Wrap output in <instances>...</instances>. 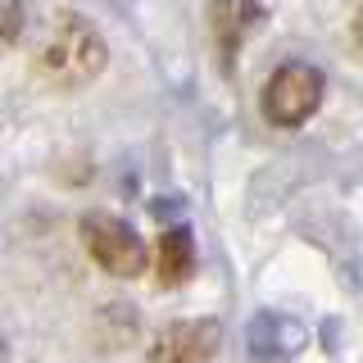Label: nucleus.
Returning <instances> with one entry per match:
<instances>
[{
  "label": "nucleus",
  "instance_id": "6e6552de",
  "mask_svg": "<svg viewBox=\"0 0 363 363\" xmlns=\"http://www.w3.org/2000/svg\"><path fill=\"white\" fill-rule=\"evenodd\" d=\"M0 359H5V345H0Z\"/></svg>",
  "mask_w": 363,
  "mask_h": 363
},
{
  "label": "nucleus",
  "instance_id": "20e7f679",
  "mask_svg": "<svg viewBox=\"0 0 363 363\" xmlns=\"http://www.w3.org/2000/svg\"><path fill=\"white\" fill-rule=\"evenodd\" d=\"M209 23H213V41H218L223 64L232 68L236 50L245 45V37L264 23V5L259 0H213L209 5Z\"/></svg>",
  "mask_w": 363,
  "mask_h": 363
},
{
  "label": "nucleus",
  "instance_id": "0eeeda50",
  "mask_svg": "<svg viewBox=\"0 0 363 363\" xmlns=\"http://www.w3.org/2000/svg\"><path fill=\"white\" fill-rule=\"evenodd\" d=\"M354 41L363 45V5H359V14H354Z\"/></svg>",
  "mask_w": 363,
  "mask_h": 363
},
{
  "label": "nucleus",
  "instance_id": "f03ea898",
  "mask_svg": "<svg viewBox=\"0 0 363 363\" xmlns=\"http://www.w3.org/2000/svg\"><path fill=\"white\" fill-rule=\"evenodd\" d=\"M323 96H327V77L304 60H286V64L272 68V77L264 82V96L259 100H264V118L272 128L295 132L318 113Z\"/></svg>",
  "mask_w": 363,
  "mask_h": 363
},
{
  "label": "nucleus",
  "instance_id": "7ed1b4c3",
  "mask_svg": "<svg viewBox=\"0 0 363 363\" xmlns=\"http://www.w3.org/2000/svg\"><path fill=\"white\" fill-rule=\"evenodd\" d=\"M82 241L109 277H141L145 272V241L136 236L132 223L113 218V213H86L82 218Z\"/></svg>",
  "mask_w": 363,
  "mask_h": 363
},
{
  "label": "nucleus",
  "instance_id": "f257e3e1",
  "mask_svg": "<svg viewBox=\"0 0 363 363\" xmlns=\"http://www.w3.org/2000/svg\"><path fill=\"white\" fill-rule=\"evenodd\" d=\"M41 73L60 86H82L105 68V41L100 32L91 28L86 18L77 14H60L45 32V45H41Z\"/></svg>",
  "mask_w": 363,
  "mask_h": 363
},
{
  "label": "nucleus",
  "instance_id": "423d86ee",
  "mask_svg": "<svg viewBox=\"0 0 363 363\" xmlns=\"http://www.w3.org/2000/svg\"><path fill=\"white\" fill-rule=\"evenodd\" d=\"M196 272V241H191L186 227L159 236V281L164 286H182V281Z\"/></svg>",
  "mask_w": 363,
  "mask_h": 363
},
{
  "label": "nucleus",
  "instance_id": "39448f33",
  "mask_svg": "<svg viewBox=\"0 0 363 363\" xmlns=\"http://www.w3.org/2000/svg\"><path fill=\"white\" fill-rule=\"evenodd\" d=\"M218 350V323H177L155 340L150 363H204Z\"/></svg>",
  "mask_w": 363,
  "mask_h": 363
}]
</instances>
